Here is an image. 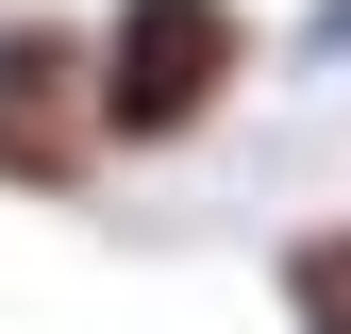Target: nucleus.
I'll return each instance as SVG.
<instances>
[{
    "mask_svg": "<svg viewBox=\"0 0 351 334\" xmlns=\"http://www.w3.org/2000/svg\"><path fill=\"white\" fill-rule=\"evenodd\" d=\"M301 67H351V0H318V17H301Z\"/></svg>",
    "mask_w": 351,
    "mask_h": 334,
    "instance_id": "20e7f679",
    "label": "nucleus"
},
{
    "mask_svg": "<svg viewBox=\"0 0 351 334\" xmlns=\"http://www.w3.org/2000/svg\"><path fill=\"white\" fill-rule=\"evenodd\" d=\"M234 84H251V17L234 0H117L84 34V134L101 151H184Z\"/></svg>",
    "mask_w": 351,
    "mask_h": 334,
    "instance_id": "f257e3e1",
    "label": "nucleus"
},
{
    "mask_svg": "<svg viewBox=\"0 0 351 334\" xmlns=\"http://www.w3.org/2000/svg\"><path fill=\"white\" fill-rule=\"evenodd\" d=\"M268 284H285V318H301V334H351V218H335V234H285V268H268Z\"/></svg>",
    "mask_w": 351,
    "mask_h": 334,
    "instance_id": "7ed1b4c3",
    "label": "nucleus"
},
{
    "mask_svg": "<svg viewBox=\"0 0 351 334\" xmlns=\"http://www.w3.org/2000/svg\"><path fill=\"white\" fill-rule=\"evenodd\" d=\"M84 34L67 17H0V184H34V201H67L84 184Z\"/></svg>",
    "mask_w": 351,
    "mask_h": 334,
    "instance_id": "f03ea898",
    "label": "nucleus"
}]
</instances>
